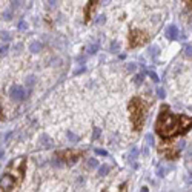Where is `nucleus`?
Segmentation results:
<instances>
[{"instance_id": "1", "label": "nucleus", "mask_w": 192, "mask_h": 192, "mask_svg": "<svg viewBox=\"0 0 192 192\" xmlns=\"http://www.w3.org/2000/svg\"><path fill=\"white\" fill-rule=\"evenodd\" d=\"M192 128V117L185 114H172L168 106H163L155 121V132L163 140H171L177 135H185Z\"/></svg>"}, {"instance_id": "34", "label": "nucleus", "mask_w": 192, "mask_h": 192, "mask_svg": "<svg viewBox=\"0 0 192 192\" xmlns=\"http://www.w3.org/2000/svg\"><path fill=\"white\" fill-rule=\"evenodd\" d=\"M85 69H86V68H85V66H81L80 69H77V71H76V72H74V74H76V76H77V74H81V72H85Z\"/></svg>"}, {"instance_id": "19", "label": "nucleus", "mask_w": 192, "mask_h": 192, "mask_svg": "<svg viewBox=\"0 0 192 192\" xmlns=\"http://www.w3.org/2000/svg\"><path fill=\"white\" fill-rule=\"evenodd\" d=\"M100 134H102L100 128H94V132H92V140H98V138H100Z\"/></svg>"}, {"instance_id": "10", "label": "nucleus", "mask_w": 192, "mask_h": 192, "mask_svg": "<svg viewBox=\"0 0 192 192\" xmlns=\"http://www.w3.org/2000/svg\"><path fill=\"white\" fill-rule=\"evenodd\" d=\"M40 145H41L45 149H51V148L54 146V142H52L48 135H41V137H40Z\"/></svg>"}, {"instance_id": "36", "label": "nucleus", "mask_w": 192, "mask_h": 192, "mask_svg": "<svg viewBox=\"0 0 192 192\" xmlns=\"http://www.w3.org/2000/svg\"><path fill=\"white\" fill-rule=\"evenodd\" d=\"M191 177H192V175H191ZM186 183H188V185H191V183H192V178H188V180H186Z\"/></svg>"}, {"instance_id": "24", "label": "nucleus", "mask_w": 192, "mask_h": 192, "mask_svg": "<svg viewBox=\"0 0 192 192\" xmlns=\"http://www.w3.org/2000/svg\"><path fill=\"white\" fill-rule=\"evenodd\" d=\"M118 49H120V45L117 41H112L111 43V52H118Z\"/></svg>"}, {"instance_id": "21", "label": "nucleus", "mask_w": 192, "mask_h": 192, "mask_svg": "<svg viewBox=\"0 0 192 192\" xmlns=\"http://www.w3.org/2000/svg\"><path fill=\"white\" fill-rule=\"evenodd\" d=\"M88 166H89L91 169H92V168H97V166H98V161H97L95 158H89V160H88Z\"/></svg>"}, {"instance_id": "17", "label": "nucleus", "mask_w": 192, "mask_h": 192, "mask_svg": "<svg viewBox=\"0 0 192 192\" xmlns=\"http://www.w3.org/2000/svg\"><path fill=\"white\" fill-rule=\"evenodd\" d=\"M66 135H68V138H69L71 142H74V143L80 140V137H78V135H76L74 132H71V131H68V134H66Z\"/></svg>"}, {"instance_id": "14", "label": "nucleus", "mask_w": 192, "mask_h": 192, "mask_svg": "<svg viewBox=\"0 0 192 192\" xmlns=\"http://www.w3.org/2000/svg\"><path fill=\"white\" fill-rule=\"evenodd\" d=\"M25 83H26V86L31 89V88L34 86V83H36V77H34V76H28V77H26V80H25Z\"/></svg>"}, {"instance_id": "3", "label": "nucleus", "mask_w": 192, "mask_h": 192, "mask_svg": "<svg viewBox=\"0 0 192 192\" xmlns=\"http://www.w3.org/2000/svg\"><path fill=\"white\" fill-rule=\"evenodd\" d=\"M129 109V117H131V123L132 128L135 131H140L145 124V117H146V103L140 98V97H132L129 100L128 105Z\"/></svg>"}, {"instance_id": "11", "label": "nucleus", "mask_w": 192, "mask_h": 192, "mask_svg": "<svg viewBox=\"0 0 192 192\" xmlns=\"http://www.w3.org/2000/svg\"><path fill=\"white\" fill-rule=\"evenodd\" d=\"M41 48H43V43L41 41H33L31 45H29V51L33 52V54H37L41 51Z\"/></svg>"}, {"instance_id": "32", "label": "nucleus", "mask_w": 192, "mask_h": 192, "mask_svg": "<svg viewBox=\"0 0 192 192\" xmlns=\"http://www.w3.org/2000/svg\"><path fill=\"white\" fill-rule=\"evenodd\" d=\"M157 95H158L160 98H164V95H166V94H164V89H161V88H160V89L157 91Z\"/></svg>"}, {"instance_id": "23", "label": "nucleus", "mask_w": 192, "mask_h": 192, "mask_svg": "<svg viewBox=\"0 0 192 192\" xmlns=\"http://www.w3.org/2000/svg\"><path fill=\"white\" fill-rule=\"evenodd\" d=\"M19 29H20V31H26V29H28V23H26L25 20H20V23H19Z\"/></svg>"}, {"instance_id": "16", "label": "nucleus", "mask_w": 192, "mask_h": 192, "mask_svg": "<svg viewBox=\"0 0 192 192\" xmlns=\"http://www.w3.org/2000/svg\"><path fill=\"white\" fill-rule=\"evenodd\" d=\"M109 172V166H106V164H103L100 169H98V177H105L106 174Z\"/></svg>"}, {"instance_id": "31", "label": "nucleus", "mask_w": 192, "mask_h": 192, "mask_svg": "<svg viewBox=\"0 0 192 192\" xmlns=\"http://www.w3.org/2000/svg\"><path fill=\"white\" fill-rule=\"evenodd\" d=\"M94 152H97L98 155H108V152L105 151V149H100V148H97V149H94Z\"/></svg>"}, {"instance_id": "9", "label": "nucleus", "mask_w": 192, "mask_h": 192, "mask_svg": "<svg viewBox=\"0 0 192 192\" xmlns=\"http://www.w3.org/2000/svg\"><path fill=\"white\" fill-rule=\"evenodd\" d=\"M161 152H163V155H164L166 158L175 160V158H178V155H180V149H178V151H175V149H161Z\"/></svg>"}, {"instance_id": "15", "label": "nucleus", "mask_w": 192, "mask_h": 192, "mask_svg": "<svg viewBox=\"0 0 192 192\" xmlns=\"http://www.w3.org/2000/svg\"><path fill=\"white\" fill-rule=\"evenodd\" d=\"M183 54H185L186 59H192V45H186V46H185Z\"/></svg>"}, {"instance_id": "28", "label": "nucleus", "mask_w": 192, "mask_h": 192, "mask_svg": "<svg viewBox=\"0 0 192 192\" xmlns=\"http://www.w3.org/2000/svg\"><path fill=\"white\" fill-rule=\"evenodd\" d=\"M148 76L151 77V78H152V80H154V81H155V83H157V81L160 80V78H158V76H157L155 72H152V71H148Z\"/></svg>"}, {"instance_id": "27", "label": "nucleus", "mask_w": 192, "mask_h": 192, "mask_svg": "<svg viewBox=\"0 0 192 192\" xmlns=\"http://www.w3.org/2000/svg\"><path fill=\"white\" fill-rule=\"evenodd\" d=\"M105 20H106L105 15H98V17L95 19V23H97V25H102V23H105Z\"/></svg>"}, {"instance_id": "13", "label": "nucleus", "mask_w": 192, "mask_h": 192, "mask_svg": "<svg viewBox=\"0 0 192 192\" xmlns=\"http://www.w3.org/2000/svg\"><path fill=\"white\" fill-rule=\"evenodd\" d=\"M98 48H100L98 43H92V45H89V46L86 48V52H88V54H95V52L98 51Z\"/></svg>"}, {"instance_id": "4", "label": "nucleus", "mask_w": 192, "mask_h": 192, "mask_svg": "<svg viewBox=\"0 0 192 192\" xmlns=\"http://www.w3.org/2000/svg\"><path fill=\"white\" fill-rule=\"evenodd\" d=\"M83 155L81 151H74V149H66V151H59L55 154V160L65 164H72L78 161V158Z\"/></svg>"}, {"instance_id": "8", "label": "nucleus", "mask_w": 192, "mask_h": 192, "mask_svg": "<svg viewBox=\"0 0 192 192\" xmlns=\"http://www.w3.org/2000/svg\"><path fill=\"white\" fill-rule=\"evenodd\" d=\"M164 36L168 40H177L178 38V28L175 26V25H169L168 28H166V33H164Z\"/></svg>"}, {"instance_id": "35", "label": "nucleus", "mask_w": 192, "mask_h": 192, "mask_svg": "<svg viewBox=\"0 0 192 192\" xmlns=\"http://www.w3.org/2000/svg\"><path fill=\"white\" fill-rule=\"evenodd\" d=\"M185 3H186V6H188L189 9H192V0H185Z\"/></svg>"}, {"instance_id": "20", "label": "nucleus", "mask_w": 192, "mask_h": 192, "mask_svg": "<svg viewBox=\"0 0 192 192\" xmlns=\"http://www.w3.org/2000/svg\"><path fill=\"white\" fill-rule=\"evenodd\" d=\"M8 51H9V46H8V45L0 46V57H5V55L8 54Z\"/></svg>"}, {"instance_id": "5", "label": "nucleus", "mask_w": 192, "mask_h": 192, "mask_svg": "<svg viewBox=\"0 0 192 192\" xmlns=\"http://www.w3.org/2000/svg\"><path fill=\"white\" fill-rule=\"evenodd\" d=\"M149 40V36L140 29H131L129 31V48H138L145 45Z\"/></svg>"}, {"instance_id": "18", "label": "nucleus", "mask_w": 192, "mask_h": 192, "mask_svg": "<svg viewBox=\"0 0 192 192\" xmlns=\"http://www.w3.org/2000/svg\"><path fill=\"white\" fill-rule=\"evenodd\" d=\"M158 52H160V48L158 46H155V45L149 46V54L151 55H158Z\"/></svg>"}, {"instance_id": "6", "label": "nucleus", "mask_w": 192, "mask_h": 192, "mask_svg": "<svg viewBox=\"0 0 192 192\" xmlns=\"http://www.w3.org/2000/svg\"><path fill=\"white\" fill-rule=\"evenodd\" d=\"M28 94H29V91H25L22 86H19V85H14L11 89H9V98L12 100V102H15V103H20V102H23L26 97H28Z\"/></svg>"}, {"instance_id": "37", "label": "nucleus", "mask_w": 192, "mask_h": 192, "mask_svg": "<svg viewBox=\"0 0 192 192\" xmlns=\"http://www.w3.org/2000/svg\"><path fill=\"white\" fill-rule=\"evenodd\" d=\"M0 117H2V105H0Z\"/></svg>"}, {"instance_id": "12", "label": "nucleus", "mask_w": 192, "mask_h": 192, "mask_svg": "<svg viewBox=\"0 0 192 192\" xmlns=\"http://www.w3.org/2000/svg\"><path fill=\"white\" fill-rule=\"evenodd\" d=\"M12 15H14V9L9 6V8H8V9L2 14V19H3V20H11V19H12Z\"/></svg>"}, {"instance_id": "30", "label": "nucleus", "mask_w": 192, "mask_h": 192, "mask_svg": "<svg viewBox=\"0 0 192 192\" xmlns=\"http://www.w3.org/2000/svg\"><path fill=\"white\" fill-rule=\"evenodd\" d=\"M9 37H11V36H9L8 33H0V40H5V41H6V40H9Z\"/></svg>"}, {"instance_id": "7", "label": "nucleus", "mask_w": 192, "mask_h": 192, "mask_svg": "<svg viewBox=\"0 0 192 192\" xmlns=\"http://www.w3.org/2000/svg\"><path fill=\"white\" fill-rule=\"evenodd\" d=\"M98 2H100V0H88V3H86V6H85V22H89V20L92 19L94 11H95Z\"/></svg>"}, {"instance_id": "33", "label": "nucleus", "mask_w": 192, "mask_h": 192, "mask_svg": "<svg viewBox=\"0 0 192 192\" xmlns=\"http://www.w3.org/2000/svg\"><path fill=\"white\" fill-rule=\"evenodd\" d=\"M135 63H131V65H128V71H135Z\"/></svg>"}, {"instance_id": "29", "label": "nucleus", "mask_w": 192, "mask_h": 192, "mask_svg": "<svg viewBox=\"0 0 192 192\" xmlns=\"http://www.w3.org/2000/svg\"><path fill=\"white\" fill-rule=\"evenodd\" d=\"M19 3H20V0H12V2H11V8L15 11V9L19 8Z\"/></svg>"}, {"instance_id": "25", "label": "nucleus", "mask_w": 192, "mask_h": 192, "mask_svg": "<svg viewBox=\"0 0 192 192\" xmlns=\"http://www.w3.org/2000/svg\"><path fill=\"white\" fill-rule=\"evenodd\" d=\"M143 78H145V74H143V72H142V74H138V76L135 77V80H134V83H135V85H137V86H138V85H140V83H142V80H143Z\"/></svg>"}, {"instance_id": "2", "label": "nucleus", "mask_w": 192, "mask_h": 192, "mask_svg": "<svg viewBox=\"0 0 192 192\" xmlns=\"http://www.w3.org/2000/svg\"><path fill=\"white\" fill-rule=\"evenodd\" d=\"M26 172V157H17L6 166V171L0 177V191H15L23 181Z\"/></svg>"}, {"instance_id": "26", "label": "nucleus", "mask_w": 192, "mask_h": 192, "mask_svg": "<svg viewBox=\"0 0 192 192\" xmlns=\"http://www.w3.org/2000/svg\"><path fill=\"white\" fill-rule=\"evenodd\" d=\"M146 143H148L149 146H154V137H152V134H148V135H146Z\"/></svg>"}, {"instance_id": "22", "label": "nucleus", "mask_w": 192, "mask_h": 192, "mask_svg": "<svg viewBox=\"0 0 192 192\" xmlns=\"http://www.w3.org/2000/svg\"><path fill=\"white\" fill-rule=\"evenodd\" d=\"M137 155H138V149H137V148H132V151L129 154V161H131V160H135Z\"/></svg>"}]
</instances>
